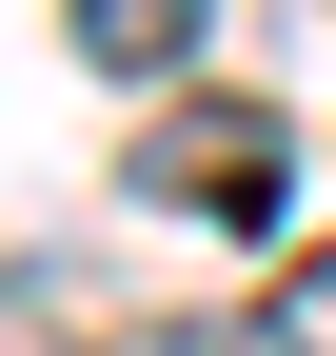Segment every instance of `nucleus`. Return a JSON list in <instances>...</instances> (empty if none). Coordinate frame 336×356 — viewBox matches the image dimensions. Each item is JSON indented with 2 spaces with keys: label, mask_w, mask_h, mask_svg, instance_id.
<instances>
[{
  "label": "nucleus",
  "mask_w": 336,
  "mask_h": 356,
  "mask_svg": "<svg viewBox=\"0 0 336 356\" xmlns=\"http://www.w3.org/2000/svg\"><path fill=\"white\" fill-rule=\"evenodd\" d=\"M119 198H139V218H218V238H258V218H297V119L178 79V99L119 139Z\"/></svg>",
  "instance_id": "f257e3e1"
},
{
  "label": "nucleus",
  "mask_w": 336,
  "mask_h": 356,
  "mask_svg": "<svg viewBox=\"0 0 336 356\" xmlns=\"http://www.w3.org/2000/svg\"><path fill=\"white\" fill-rule=\"evenodd\" d=\"M258 337H277V356H336V238H317V257H277V297H258Z\"/></svg>",
  "instance_id": "7ed1b4c3"
},
{
  "label": "nucleus",
  "mask_w": 336,
  "mask_h": 356,
  "mask_svg": "<svg viewBox=\"0 0 336 356\" xmlns=\"http://www.w3.org/2000/svg\"><path fill=\"white\" fill-rule=\"evenodd\" d=\"M60 40H79L99 79H139V99H178V60L218 40V0H60Z\"/></svg>",
  "instance_id": "f03ea898"
}]
</instances>
